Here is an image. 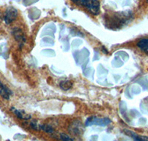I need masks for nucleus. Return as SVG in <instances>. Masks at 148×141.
<instances>
[{
  "instance_id": "obj_4",
  "label": "nucleus",
  "mask_w": 148,
  "mask_h": 141,
  "mask_svg": "<svg viewBox=\"0 0 148 141\" xmlns=\"http://www.w3.org/2000/svg\"><path fill=\"white\" fill-rule=\"evenodd\" d=\"M18 17V11L14 7H9L5 11V17H4V20L7 25L11 23L15 20L16 17Z\"/></svg>"
},
{
  "instance_id": "obj_12",
  "label": "nucleus",
  "mask_w": 148,
  "mask_h": 141,
  "mask_svg": "<svg viewBox=\"0 0 148 141\" xmlns=\"http://www.w3.org/2000/svg\"><path fill=\"white\" fill-rule=\"evenodd\" d=\"M40 129L41 130H42V131H45V133H47V134H53V133H54L53 128L51 127L50 125H47V124L40 125Z\"/></svg>"
},
{
  "instance_id": "obj_8",
  "label": "nucleus",
  "mask_w": 148,
  "mask_h": 141,
  "mask_svg": "<svg viewBox=\"0 0 148 141\" xmlns=\"http://www.w3.org/2000/svg\"><path fill=\"white\" fill-rule=\"evenodd\" d=\"M124 133H125L126 135L130 137L133 140L136 141H148V137L146 136H141V135H138L136 133H135L134 131H131V130L128 129H125L124 130Z\"/></svg>"
},
{
  "instance_id": "obj_2",
  "label": "nucleus",
  "mask_w": 148,
  "mask_h": 141,
  "mask_svg": "<svg viewBox=\"0 0 148 141\" xmlns=\"http://www.w3.org/2000/svg\"><path fill=\"white\" fill-rule=\"evenodd\" d=\"M111 123V120L109 118H99L96 116H91L88 118L85 121V126H90L92 125H96L99 126H106Z\"/></svg>"
},
{
  "instance_id": "obj_16",
  "label": "nucleus",
  "mask_w": 148,
  "mask_h": 141,
  "mask_svg": "<svg viewBox=\"0 0 148 141\" xmlns=\"http://www.w3.org/2000/svg\"><path fill=\"white\" fill-rule=\"evenodd\" d=\"M101 50H103L104 52H105V54H108V50H106V49H105V48H104V47L102 48Z\"/></svg>"
},
{
  "instance_id": "obj_7",
  "label": "nucleus",
  "mask_w": 148,
  "mask_h": 141,
  "mask_svg": "<svg viewBox=\"0 0 148 141\" xmlns=\"http://www.w3.org/2000/svg\"><path fill=\"white\" fill-rule=\"evenodd\" d=\"M12 94H13V92L11 91V90H10V88H8L7 86H5V85L0 81V96H1L3 99L8 100L10 99V97Z\"/></svg>"
},
{
  "instance_id": "obj_9",
  "label": "nucleus",
  "mask_w": 148,
  "mask_h": 141,
  "mask_svg": "<svg viewBox=\"0 0 148 141\" xmlns=\"http://www.w3.org/2000/svg\"><path fill=\"white\" fill-rule=\"evenodd\" d=\"M10 111L14 113L16 116V118H18V119L25 120H29L31 118V116H30V115L25 114V112H24L23 111H19V110L16 109H15L14 107L10 108Z\"/></svg>"
},
{
  "instance_id": "obj_10",
  "label": "nucleus",
  "mask_w": 148,
  "mask_h": 141,
  "mask_svg": "<svg viewBox=\"0 0 148 141\" xmlns=\"http://www.w3.org/2000/svg\"><path fill=\"white\" fill-rule=\"evenodd\" d=\"M137 46L143 52L148 55V39H141L137 42Z\"/></svg>"
},
{
  "instance_id": "obj_3",
  "label": "nucleus",
  "mask_w": 148,
  "mask_h": 141,
  "mask_svg": "<svg viewBox=\"0 0 148 141\" xmlns=\"http://www.w3.org/2000/svg\"><path fill=\"white\" fill-rule=\"evenodd\" d=\"M84 7L92 15H99L100 13V2L98 0H84Z\"/></svg>"
},
{
  "instance_id": "obj_1",
  "label": "nucleus",
  "mask_w": 148,
  "mask_h": 141,
  "mask_svg": "<svg viewBox=\"0 0 148 141\" xmlns=\"http://www.w3.org/2000/svg\"><path fill=\"white\" fill-rule=\"evenodd\" d=\"M133 19V14L130 10L116 12L106 19L105 25L111 29H119L127 25Z\"/></svg>"
},
{
  "instance_id": "obj_6",
  "label": "nucleus",
  "mask_w": 148,
  "mask_h": 141,
  "mask_svg": "<svg viewBox=\"0 0 148 141\" xmlns=\"http://www.w3.org/2000/svg\"><path fill=\"white\" fill-rule=\"evenodd\" d=\"M69 131L74 135H81L84 132V126L80 121H74L69 126Z\"/></svg>"
},
{
  "instance_id": "obj_13",
  "label": "nucleus",
  "mask_w": 148,
  "mask_h": 141,
  "mask_svg": "<svg viewBox=\"0 0 148 141\" xmlns=\"http://www.w3.org/2000/svg\"><path fill=\"white\" fill-rule=\"evenodd\" d=\"M30 126L31 127V129H33L34 130H36V131H40V125L38 124V123L36 122V121H32L30 122Z\"/></svg>"
},
{
  "instance_id": "obj_11",
  "label": "nucleus",
  "mask_w": 148,
  "mask_h": 141,
  "mask_svg": "<svg viewBox=\"0 0 148 141\" xmlns=\"http://www.w3.org/2000/svg\"><path fill=\"white\" fill-rule=\"evenodd\" d=\"M59 87L64 90V91H68L73 87V83L69 80H64L59 83Z\"/></svg>"
},
{
  "instance_id": "obj_17",
  "label": "nucleus",
  "mask_w": 148,
  "mask_h": 141,
  "mask_svg": "<svg viewBox=\"0 0 148 141\" xmlns=\"http://www.w3.org/2000/svg\"><path fill=\"white\" fill-rule=\"evenodd\" d=\"M146 1H147V2H148V0H146Z\"/></svg>"
},
{
  "instance_id": "obj_14",
  "label": "nucleus",
  "mask_w": 148,
  "mask_h": 141,
  "mask_svg": "<svg viewBox=\"0 0 148 141\" xmlns=\"http://www.w3.org/2000/svg\"><path fill=\"white\" fill-rule=\"evenodd\" d=\"M60 139L62 140H64V141H73L74 140L73 138H71V137L67 135L66 134H64V133H61L60 134Z\"/></svg>"
},
{
  "instance_id": "obj_15",
  "label": "nucleus",
  "mask_w": 148,
  "mask_h": 141,
  "mask_svg": "<svg viewBox=\"0 0 148 141\" xmlns=\"http://www.w3.org/2000/svg\"><path fill=\"white\" fill-rule=\"evenodd\" d=\"M73 3L76 4L77 6H83L84 7V0H71Z\"/></svg>"
},
{
  "instance_id": "obj_5",
  "label": "nucleus",
  "mask_w": 148,
  "mask_h": 141,
  "mask_svg": "<svg viewBox=\"0 0 148 141\" xmlns=\"http://www.w3.org/2000/svg\"><path fill=\"white\" fill-rule=\"evenodd\" d=\"M12 34L14 36L16 41H17L18 43L19 44V47L22 48V46L26 42L25 36L24 34L22 29L18 28H15L13 29Z\"/></svg>"
}]
</instances>
